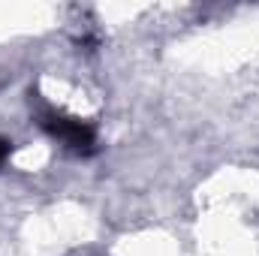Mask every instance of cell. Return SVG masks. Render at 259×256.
Masks as SVG:
<instances>
[{
	"mask_svg": "<svg viewBox=\"0 0 259 256\" xmlns=\"http://www.w3.org/2000/svg\"><path fill=\"white\" fill-rule=\"evenodd\" d=\"M36 124L46 130L52 139H58L64 148L75 151V154H91L97 148V133H94V127H88L78 118H66L64 112H58L52 106H46V109L36 112Z\"/></svg>",
	"mask_w": 259,
	"mask_h": 256,
	"instance_id": "6da1fadb",
	"label": "cell"
},
{
	"mask_svg": "<svg viewBox=\"0 0 259 256\" xmlns=\"http://www.w3.org/2000/svg\"><path fill=\"white\" fill-rule=\"evenodd\" d=\"M9 151H12V142H6V139H0V163L9 157Z\"/></svg>",
	"mask_w": 259,
	"mask_h": 256,
	"instance_id": "7a4b0ae2",
	"label": "cell"
}]
</instances>
